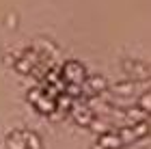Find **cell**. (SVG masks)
Returning a JSON list of instances; mask_svg holds the SVG:
<instances>
[{"instance_id": "1", "label": "cell", "mask_w": 151, "mask_h": 149, "mask_svg": "<svg viewBox=\"0 0 151 149\" xmlns=\"http://www.w3.org/2000/svg\"><path fill=\"white\" fill-rule=\"evenodd\" d=\"M140 108L147 110V112H151V93H147V95L140 97Z\"/></svg>"}, {"instance_id": "2", "label": "cell", "mask_w": 151, "mask_h": 149, "mask_svg": "<svg viewBox=\"0 0 151 149\" xmlns=\"http://www.w3.org/2000/svg\"><path fill=\"white\" fill-rule=\"evenodd\" d=\"M101 143H104L106 147H116V145H119V138H116V136H104Z\"/></svg>"}]
</instances>
